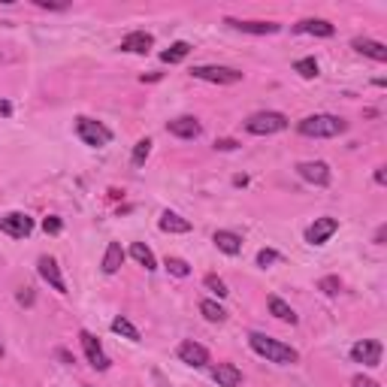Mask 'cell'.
<instances>
[{
	"label": "cell",
	"instance_id": "1",
	"mask_svg": "<svg viewBox=\"0 0 387 387\" xmlns=\"http://www.w3.org/2000/svg\"><path fill=\"white\" fill-rule=\"evenodd\" d=\"M249 345H251L254 354H260V357H267L269 363H278V366H294L296 360H300V351L273 339V336H267V333H251Z\"/></svg>",
	"mask_w": 387,
	"mask_h": 387
},
{
	"label": "cell",
	"instance_id": "2",
	"mask_svg": "<svg viewBox=\"0 0 387 387\" xmlns=\"http://www.w3.org/2000/svg\"><path fill=\"white\" fill-rule=\"evenodd\" d=\"M303 136H315V139H330V136H339L348 130V125L339 118V115H309L296 125Z\"/></svg>",
	"mask_w": 387,
	"mask_h": 387
},
{
	"label": "cell",
	"instance_id": "3",
	"mask_svg": "<svg viewBox=\"0 0 387 387\" xmlns=\"http://www.w3.org/2000/svg\"><path fill=\"white\" fill-rule=\"evenodd\" d=\"M245 130L254 136H273V134H282L287 130V115L282 112H258L245 121Z\"/></svg>",
	"mask_w": 387,
	"mask_h": 387
},
{
	"label": "cell",
	"instance_id": "4",
	"mask_svg": "<svg viewBox=\"0 0 387 387\" xmlns=\"http://www.w3.org/2000/svg\"><path fill=\"white\" fill-rule=\"evenodd\" d=\"M76 136L91 148H103V145L112 143V130L106 125H100V121H94V118H85V115L76 118Z\"/></svg>",
	"mask_w": 387,
	"mask_h": 387
},
{
	"label": "cell",
	"instance_id": "5",
	"mask_svg": "<svg viewBox=\"0 0 387 387\" xmlns=\"http://www.w3.org/2000/svg\"><path fill=\"white\" fill-rule=\"evenodd\" d=\"M191 76L200 79V82H212V85H236V82H242V73L240 70L218 67V64H203V67H194Z\"/></svg>",
	"mask_w": 387,
	"mask_h": 387
},
{
	"label": "cell",
	"instance_id": "6",
	"mask_svg": "<svg viewBox=\"0 0 387 387\" xmlns=\"http://www.w3.org/2000/svg\"><path fill=\"white\" fill-rule=\"evenodd\" d=\"M79 342H82V348H85V357H88V363H91V366L97 369V372H106V369L112 366V360L106 357L103 345L97 342V336H94V333L82 330V333H79Z\"/></svg>",
	"mask_w": 387,
	"mask_h": 387
},
{
	"label": "cell",
	"instance_id": "7",
	"mask_svg": "<svg viewBox=\"0 0 387 387\" xmlns=\"http://www.w3.org/2000/svg\"><path fill=\"white\" fill-rule=\"evenodd\" d=\"M0 230L12 240H24V236L34 233V218L24 215V212H10V215H0Z\"/></svg>",
	"mask_w": 387,
	"mask_h": 387
},
{
	"label": "cell",
	"instance_id": "8",
	"mask_svg": "<svg viewBox=\"0 0 387 387\" xmlns=\"http://www.w3.org/2000/svg\"><path fill=\"white\" fill-rule=\"evenodd\" d=\"M351 360L363 366H378L381 363V342L378 339H363L357 345H351Z\"/></svg>",
	"mask_w": 387,
	"mask_h": 387
},
{
	"label": "cell",
	"instance_id": "9",
	"mask_svg": "<svg viewBox=\"0 0 387 387\" xmlns=\"http://www.w3.org/2000/svg\"><path fill=\"white\" fill-rule=\"evenodd\" d=\"M296 172H300L306 182L318 185V188H327V185H330V167H327L324 161H303L300 167H296Z\"/></svg>",
	"mask_w": 387,
	"mask_h": 387
},
{
	"label": "cell",
	"instance_id": "10",
	"mask_svg": "<svg viewBox=\"0 0 387 387\" xmlns=\"http://www.w3.org/2000/svg\"><path fill=\"white\" fill-rule=\"evenodd\" d=\"M179 360L188 363V366H194V369H203V366H209V351H206L200 342L188 339V342L179 345Z\"/></svg>",
	"mask_w": 387,
	"mask_h": 387
},
{
	"label": "cell",
	"instance_id": "11",
	"mask_svg": "<svg viewBox=\"0 0 387 387\" xmlns=\"http://www.w3.org/2000/svg\"><path fill=\"white\" fill-rule=\"evenodd\" d=\"M336 230H339V221H336V218H330V215H327V218H315V224L306 230V242L309 245H324L336 233Z\"/></svg>",
	"mask_w": 387,
	"mask_h": 387
},
{
	"label": "cell",
	"instance_id": "12",
	"mask_svg": "<svg viewBox=\"0 0 387 387\" xmlns=\"http://www.w3.org/2000/svg\"><path fill=\"white\" fill-rule=\"evenodd\" d=\"M167 130H170L172 136H179V139H197V136L203 134L200 121H197L194 115H179V118L167 121Z\"/></svg>",
	"mask_w": 387,
	"mask_h": 387
},
{
	"label": "cell",
	"instance_id": "13",
	"mask_svg": "<svg viewBox=\"0 0 387 387\" xmlns=\"http://www.w3.org/2000/svg\"><path fill=\"white\" fill-rule=\"evenodd\" d=\"M224 24H230L233 30H242V34H254V37H269V34H278L282 24L276 21H242V19H227Z\"/></svg>",
	"mask_w": 387,
	"mask_h": 387
},
{
	"label": "cell",
	"instance_id": "14",
	"mask_svg": "<svg viewBox=\"0 0 387 387\" xmlns=\"http://www.w3.org/2000/svg\"><path fill=\"white\" fill-rule=\"evenodd\" d=\"M37 269H39V276H43V282L52 285L57 294H67V285H64L61 267H57L55 258H39V260H37Z\"/></svg>",
	"mask_w": 387,
	"mask_h": 387
},
{
	"label": "cell",
	"instance_id": "15",
	"mask_svg": "<svg viewBox=\"0 0 387 387\" xmlns=\"http://www.w3.org/2000/svg\"><path fill=\"white\" fill-rule=\"evenodd\" d=\"M294 30L296 34H309V37H324V39L336 34V28L330 21H324V19H303V21L294 24Z\"/></svg>",
	"mask_w": 387,
	"mask_h": 387
},
{
	"label": "cell",
	"instance_id": "16",
	"mask_svg": "<svg viewBox=\"0 0 387 387\" xmlns=\"http://www.w3.org/2000/svg\"><path fill=\"white\" fill-rule=\"evenodd\" d=\"M152 46H154V37L145 34V30H134V34L121 39V52H130V55H145Z\"/></svg>",
	"mask_w": 387,
	"mask_h": 387
},
{
	"label": "cell",
	"instance_id": "17",
	"mask_svg": "<svg viewBox=\"0 0 387 387\" xmlns=\"http://www.w3.org/2000/svg\"><path fill=\"white\" fill-rule=\"evenodd\" d=\"M212 242L218 245V251L230 254V258H236V254L242 251V236H240V233H233V230H215Z\"/></svg>",
	"mask_w": 387,
	"mask_h": 387
},
{
	"label": "cell",
	"instance_id": "18",
	"mask_svg": "<svg viewBox=\"0 0 387 387\" xmlns=\"http://www.w3.org/2000/svg\"><path fill=\"white\" fill-rule=\"evenodd\" d=\"M351 46H354V52H360V55L372 57V61H378V64H384V61H387V46H384V43H378V39L357 37Z\"/></svg>",
	"mask_w": 387,
	"mask_h": 387
},
{
	"label": "cell",
	"instance_id": "19",
	"mask_svg": "<svg viewBox=\"0 0 387 387\" xmlns=\"http://www.w3.org/2000/svg\"><path fill=\"white\" fill-rule=\"evenodd\" d=\"M212 381L218 387H240L242 384V372L233 363H218L212 369Z\"/></svg>",
	"mask_w": 387,
	"mask_h": 387
},
{
	"label": "cell",
	"instance_id": "20",
	"mask_svg": "<svg viewBox=\"0 0 387 387\" xmlns=\"http://www.w3.org/2000/svg\"><path fill=\"white\" fill-rule=\"evenodd\" d=\"M125 263V251H121V242H109L106 245V254H103V273L106 276H115Z\"/></svg>",
	"mask_w": 387,
	"mask_h": 387
},
{
	"label": "cell",
	"instance_id": "21",
	"mask_svg": "<svg viewBox=\"0 0 387 387\" xmlns=\"http://www.w3.org/2000/svg\"><path fill=\"white\" fill-rule=\"evenodd\" d=\"M161 230L163 233H188V230H191V221L176 215V212H163L161 215Z\"/></svg>",
	"mask_w": 387,
	"mask_h": 387
},
{
	"label": "cell",
	"instance_id": "22",
	"mask_svg": "<svg viewBox=\"0 0 387 387\" xmlns=\"http://www.w3.org/2000/svg\"><path fill=\"white\" fill-rule=\"evenodd\" d=\"M130 258H134L139 267H145L148 273H154V269H158V260H154L152 249H145L143 242H134V245H130Z\"/></svg>",
	"mask_w": 387,
	"mask_h": 387
},
{
	"label": "cell",
	"instance_id": "23",
	"mask_svg": "<svg viewBox=\"0 0 387 387\" xmlns=\"http://www.w3.org/2000/svg\"><path fill=\"white\" fill-rule=\"evenodd\" d=\"M269 312H273L278 321H285V324H296V312L287 306L282 296H269Z\"/></svg>",
	"mask_w": 387,
	"mask_h": 387
},
{
	"label": "cell",
	"instance_id": "24",
	"mask_svg": "<svg viewBox=\"0 0 387 387\" xmlns=\"http://www.w3.org/2000/svg\"><path fill=\"white\" fill-rule=\"evenodd\" d=\"M200 312H203L206 321H212V324H224V321H227L224 306H218L215 300H203V303H200Z\"/></svg>",
	"mask_w": 387,
	"mask_h": 387
},
{
	"label": "cell",
	"instance_id": "25",
	"mask_svg": "<svg viewBox=\"0 0 387 387\" xmlns=\"http://www.w3.org/2000/svg\"><path fill=\"white\" fill-rule=\"evenodd\" d=\"M188 52H191V46L185 43V39H179V43H172L167 52H161V61L163 64H179V61H185Z\"/></svg>",
	"mask_w": 387,
	"mask_h": 387
},
{
	"label": "cell",
	"instance_id": "26",
	"mask_svg": "<svg viewBox=\"0 0 387 387\" xmlns=\"http://www.w3.org/2000/svg\"><path fill=\"white\" fill-rule=\"evenodd\" d=\"M112 333L125 336V339H130V342H139V330H136L134 324H130L127 318H115V321H112Z\"/></svg>",
	"mask_w": 387,
	"mask_h": 387
},
{
	"label": "cell",
	"instance_id": "27",
	"mask_svg": "<svg viewBox=\"0 0 387 387\" xmlns=\"http://www.w3.org/2000/svg\"><path fill=\"white\" fill-rule=\"evenodd\" d=\"M294 70L300 73L303 79H315L318 76V61H315V57H300V61L294 64Z\"/></svg>",
	"mask_w": 387,
	"mask_h": 387
},
{
	"label": "cell",
	"instance_id": "28",
	"mask_svg": "<svg viewBox=\"0 0 387 387\" xmlns=\"http://www.w3.org/2000/svg\"><path fill=\"white\" fill-rule=\"evenodd\" d=\"M148 154H152V139H139V143L134 145V167H143V163L148 161Z\"/></svg>",
	"mask_w": 387,
	"mask_h": 387
},
{
	"label": "cell",
	"instance_id": "29",
	"mask_svg": "<svg viewBox=\"0 0 387 387\" xmlns=\"http://www.w3.org/2000/svg\"><path fill=\"white\" fill-rule=\"evenodd\" d=\"M167 269L172 276H179V278H185V276H191V267L182 260V258H167Z\"/></svg>",
	"mask_w": 387,
	"mask_h": 387
},
{
	"label": "cell",
	"instance_id": "30",
	"mask_svg": "<svg viewBox=\"0 0 387 387\" xmlns=\"http://www.w3.org/2000/svg\"><path fill=\"white\" fill-rule=\"evenodd\" d=\"M318 287H321V291H324L327 296H336V294L342 291V282H339L336 276H324V278L318 282Z\"/></svg>",
	"mask_w": 387,
	"mask_h": 387
},
{
	"label": "cell",
	"instance_id": "31",
	"mask_svg": "<svg viewBox=\"0 0 387 387\" xmlns=\"http://www.w3.org/2000/svg\"><path fill=\"white\" fill-rule=\"evenodd\" d=\"M203 285H206V287H209V291H212V294H215V296H218V300H221V296H227V294H230V291H227V285H224V282H221V278H218V276H206V278H203Z\"/></svg>",
	"mask_w": 387,
	"mask_h": 387
},
{
	"label": "cell",
	"instance_id": "32",
	"mask_svg": "<svg viewBox=\"0 0 387 387\" xmlns=\"http://www.w3.org/2000/svg\"><path fill=\"white\" fill-rule=\"evenodd\" d=\"M43 230H46V233H61V230H64V221L57 218V215H48V218L43 221Z\"/></svg>",
	"mask_w": 387,
	"mask_h": 387
},
{
	"label": "cell",
	"instance_id": "33",
	"mask_svg": "<svg viewBox=\"0 0 387 387\" xmlns=\"http://www.w3.org/2000/svg\"><path fill=\"white\" fill-rule=\"evenodd\" d=\"M276 260H278V251H273V249L258 251V263H260V267H269V263H276Z\"/></svg>",
	"mask_w": 387,
	"mask_h": 387
},
{
	"label": "cell",
	"instance_id": "34",
	"mask_svg": "<svg viewBox=\"0 0 387 387\" xmlns=\"http://www.w3.org/2000/svg\"><path fill=\"white\" fill-rule=\"evenodd\" d=\"M351 387H378V381H372V378H366V375H354Z\"/></svg>",
	"mask_w": 387,
	"mask_h": 387
},
{
	"label": "cell",
	"instance_id": "35",
	"mask_svg": "<svg viewBox=\"0 0 387 387\" xmlns=\"http://www.w3.org/2000/svg\"><path fill=\"white\" fill-rule=\"evenodd\" d=\"M215 148H218V152H233L236 143H233V139H215Z\"/></svg>",
	"mask_w": 387,
	"mask_h": 387
},
{
	"label": "cell",
	"instance_id": "36",
	"mask_svg": "<svg viewBox=\"0 0 387 387\" xmlns=\"http://www.w3.org/2000/svg\"><path fill=\"white\" fill-rule=\"evenodd\" d=\"M19 303H21V306H30V303H34V291H30V287H24V291L19 294Z\"/></svg>",
	"mask_w": 387,
	"mask_h": 387
},
{
	"label": "cell",
	"instance_id": "37",
	"mask_svg": "<svg viewBox=\"0 0 387 387\" xmlns=\"http://www.w3.org/2000/svg\"><path fill=\"white\" fill-rule=\"evenodd\" d=\"M37 6H43V10H64V3H48V0H34Z\"/></svg>",
	"mask_w": 387,
	"mask_h": 387
},
{
	"label": "cell",
	"instance_id": "38",
	"mask_svg": "<svg viewBox=\"0 0 387 387\" xmlns=\"http://www.w3.org/2000/svg\"><path fill=\"white\" fill-rule=\"evenodd\" d=\"M375 182H378V185H384V182H387V172H384V167H378V170H375Z\"/></svg>",
	"mask_w": 387,
	"mask_h": 387
},
{
	"label": "cell",
	"instance_id": "39",
	"mask_svg": "<svg viewBox=\"0 0 387 387\" xmlns=\"http://www.w3.org/2000/svg\"><path fill=\"white\" fill-rule=\"evenodd\" d=\"M0 112H3V115H10V112H12V106H10V103L3 100V103H0Z\"/></svg>",
	"mask_w": 387,
	"mask_h": 387
},
{
	"label": "cell",
	"instance_id": "40",
	"mask_svg": "<svg viewBox=\"0 0 387 387\" xmlns=\"http://www.w3.org/2000/svg\"><path fill=\"white\" fill-rule=\"evenodd\" d=\"M0 357H3V342H0Z\"/></svg>",
	"mask_w": 387,
	"mask_h": 387
}]
</instances>
